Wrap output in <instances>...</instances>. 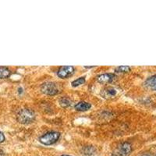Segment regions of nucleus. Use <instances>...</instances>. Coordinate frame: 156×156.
Wrapping results in <instances>:
<instances>
[{"label": "nucleus", "instance_id": "nucleus-1", "mask_svg": "<svg viewBox=\"0 0 156 156\" xmlns=\"http://www.w3.org/2000/svg\"><path fill=\"white\" fill-rule=\"evenodd\" d=\"M16 119L22 124H29L35 119V113L30 108H23L18 112Z\"/></svg>", "mask_w": 156, "mask_h": 156}, {"label": "nucleus", "instance_id": "nucleus-2", "mask_svg": "<svg viewBox=\"0 0 156 156\" xmlns=\"http://www.w3.org/2000/svg\"><path fill=\"white\" fill-rule=\"evenodd\" d=\"M60 137V133L57 131H49L40 136L39 140L44 145H51Z\"/></svg>", "mask_w": 156, "mask_h": 156}, {"label": "nucleus", "instance_id": "nucleus-3", "mask_svg": "<svg viewBox=\"0 0 156 156\" xmlns=\"http://www.w3.org/2000/svg\"><path fill=\"white\" fill-rule=\"evenodd\" d=\"M120 92L121 90L119 87L108 86V87H105L101 90V96L105 99H113V98H115L117 96H119Z\"/></svg>", "mask_w": 156, "mask_h": 156}, {"label": "nucleus", "instance_id": "nucleus-4", "mask_svg": "<svg viewBox=\"0 0 156 156\" xmlns=\"http://www.w3.org/2000/svg\"><path fill=\"white\" fill-rule=\"evenodd\" d=\"M131 151V144L128 142H123L114 150L112 156H128Z\"/></svg>", "mask_w": 156, "mask_h": 156}, {"label": "nucleus", "instance_id": "nucleus-5", "mask_svg": "<svg viewBox=\"0 0 156 156\" xmlns=\"http://www.w3.org/2000/svg\"><path fill=\"white\" fill-rule=\"evenodd\" d=\"M41 92L47 95H55L59 92L58 86L53 82H46L44 83L41 87Z\"/></svg>", "mask_w": 156, "mask_h": 156}, {"label": "nucleus", "instance_id": "nucleus-6", "mask_svg": "<svg viewBox=\"0 0 156 156\" xmlns=\"http://www.w3.org/2000/svg\"><path fill=\"white\" fill-rule=\"evenodd\" d=\"M75 69L72 66H63L60 67L57 71V76L62 79H66L69 77L74 73Z\"/></svg>", "mask_w": 156, "mask_h": 156}, {"label": "nucleus", "instance_id": "nucleus-7", "mask_svg": "<svg viewBox=\"0 0 156 156\" xmlns=\"http://www.w3.org/2000/svg\"><path fill=\"white\" fill-rule=\"evenodd\" d=\"M115 77L116 76L114 73H103L97 76V80L100 83H112Z\"/></svg>", "mask_w": 156, "mask_h": 156}, {"label": "nucleus", "instance_id": "nucleus-8", "mask_svg": "<svg viewBox=\"0 0 156 156\" xmlns=\"http://www.w3.org/2000/svg\"><path fill=\"white\" fill-rule=\"evenodd\" d=\"M75 109L77 110V111H80V112H85L87 111L88 109H90L91 108V105L90 103L87 102V101H79L78 103H76L74 106Z\"/></svg>", "mask_w": 156, "mask_h": 156}, {"label": "nucleus", "instance_id": "nucleus-9", "mask_svg": "<svg viewBox=\"0 0 156 156\" xmlns=\"http://www.w3.org/2000/svg\"><path fill=\"white\" fill-rule=\"evenodd\" d=\"M144 84L147 88L152 90H156V75H153L147 78Z\"/></svg>", "mask_w": 156, "mask_h": 156}, {"label": "nucleus", "instance_id": "nucleus-10", "mask_svg": "<svg viewBox=\"0 0 156 156\" xmlns=\"http://www.w3.org/2000/svg\"><path fill=\"white\" fill-rule=\"evenodd\" d=\"M11 71L5 66H0V79H5L10 76Z\"/></svg>", "mask_w": 156, "mask_h": 156}, {"label": "nucleus", "instance_id": "nucleus-11", "mask_svg": "<svg viewBox=\"0 0 156 156\" xmlns=\"http://www.w3.org/2000/svg\"><path fill=\"white\" fill-rule=\"evenodd\" d=\"M59 105L62 108H68L72 105V101L68 97H62L59 99Z\"/></svg>", "mask_w": 156, "mask_h": 156}, {"label": "nucleus", "instance_id": "nucleus-12", "mask_svg": "<svg viewBox=\"0 0 156 156\" xmlns=\"http://www.w3.org/2000/svg\"><path fill=\"white\" fill-rule=\"evenodd\" d=\"M86 80H85V77H83V76H81V77L80 78H77L76 80H73L72 83H71V84H72V86L74 87H78V86L81 85V84H83V83H85Z\"/></svg>", "mask_w": 156, "mask_h": 156}, {"label": "nucleus", "instance_id": "nucleus-13", "mask_svg": "<svg viewBox=\"0 0 156 156\" xmlns=\"http://www.w3.org/2000/svg\"><path fill=\"white\" fill-rule=\"evenodd\" d=\"M131 70L130 67L128 66H120L115 68V71L117 73H128L129 71Z\"/></svg>", "mask_w": 156, "mask_h": 156}, {"label": "nucleus", "instance_id": "nucleus-14", "mask_svg": "<svg viewBox=\"0 0 156 156\" xmlns=\"http://www.w3.org/2000/svg\"><path fill=\"white\" fill-rule=\"evenodd\" d=\"M4 140H5V136H4L3 133H2V132L0 131V144L2 143Z\"/></svg>", "mask_w": 156, "mask_h": 156}, {"label": "nucleus", "instance_id": "nucleus-15", "mask_svg": "<svg viewBox=\"0 0 156 156\" xmlns=\"http://www.w3.org/2000/svg\"><path fill=\"white\" fill-rule=\"evenodd\" d=\"M22 90H23V89H22L21 87H20V88H19V93H20V94L22 92Z\"/></svg>", "mask_w": 156, "mask_h": 156}, {"label": "nucleus", "instance_id": "nucleus-16", "mask_svg": "<svg viewBox=\"0 0 156 156\" xmlns=\"http://www.w3.org/2000/svg\"><path fill=\"white\" fill-rule=\"evenodd\" d=\"M61 156H70V155H66V154H63V155H61Z\"/></svg>", "mask_w": 156, "mask_h": 156}, {"label": "nucleus", "instance_id": "nucleus-17", "mask_svg": "<svg viewBox=\"0 0 156 156\" xmlns=\"http://www.w3.org/2000/svg\"><path fill=\"white\" fill-rule=\"evenodd\" d=\"M142 156H150V155H146V154H145V155H142Z\"/></svg>", "mask_w": 156, "mask_h": 156}]
</instances>
